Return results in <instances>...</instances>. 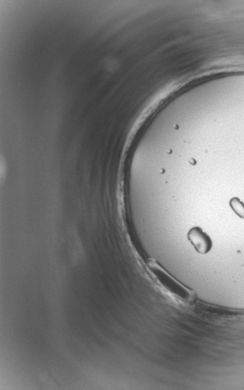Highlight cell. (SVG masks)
I'll list each match as a JSON object with an SVG mask.
<instances>
[{
    "instance_id": "1",
    "label": "cell",
    "mask_w": 244,
    "mask_h": 390,
    "mask_svg": "<svg viewBox=\"0 0 244 390\" xmlns=\"http://www.w3.org/2000/svg\"><path fill=\"white\" fill-rule=\"evenodd\" d=\"M188 239L190 243L194 245L197 253L206 254L209 253L213 246V242L210 237L199 227H194L189 231Z\"/></svg>"
},
{
    "instance_id": "2",
    "label": "cell",
    "mask_w": 244,
    "mask_h": 390,
    "mask_svg": "<svg viewBox=\"0 0 244 390\" xmlns=\"http://www.w3.org/2000/svg\"><path fill=\"white\" fill-rule=\"evenodd\" d=\"M230 205L236 215L244 219V204L238 198H233L230 200Z\"/></svg>"
}]
</instances>
